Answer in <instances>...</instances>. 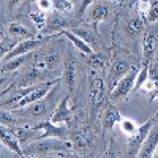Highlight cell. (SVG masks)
I'll list each match as a JSON object with an SVG mask.
<instances>
[{
  "instance_id": "cell-15",
  "label": "cell",
  "mask_w": 158,
  "mask_h": 158,
  "mask_svg": "<svg viewBox=\"0 0 158 158\" xmlns=\"http://www.w3.org/2000/svg\"><path fill=\"white\" fill-rule=\"evenodd\" d=\"M104 100V82L101 77H94L90 81V101L92 106L98 108Z\"/></svg>"
},
{
  "instance_id": "cell-35",
  "label": "cell",
  "mask_w": 158,
  "mask_h": 158,
  "mask_svg": "<svg viewBox=\"0 0 158 158\" xmlns=\"http://www.w3.org/2000/svg\"><path fill=\"white\" fill-rule=\"evenodd\" d=\"M22 0H6V5H8V10L10 11H15L16 8H19Z\"/></svg>"
},
{
  "instance_id": "cell-5",
  "label": "cell",
  "mask_w": 158,
  "mask_h": 158,
  "mask_svg": "<svg viewBox=\"0 0 158 158\" xmlns=\"http://www.w3.org/2000/svg\"><path fill=\"white\" fill-rule=\"evenodd\" d=\"M138 71L139 70L136 67H131V70L128 73H125L120 79H118L115 87L112 89V98H123L135 89V81H136Z\"/></svg>"
},
{
  "instance_id": "cell-33",
  "label": "cell",
  "mask_w": 158,
  "mask_h": 158,
  "mask_svg": "<svg viewBox=\"0 0 158 158\" xmlns=\"http://www.w3.org/2000/svg\"><path fill=\"white\" fill-rule=\"evenodd\" d=\"M35 3L38 6V10L49 13L52 10V0H35Z\"/></svg>"
},
{
  "instance_id": "cell-37",
  "label": "cell",
  "mask_w": 158,
  "mask_h": 158,
  "mask_svg": "<svg viewBox=\"0 0 158 158\" xmlns=\"http://www.w3.org/2000/svg\"><path fill=\"white\" fill-rule=\"evenodd\" d=\"M3 82H5V77H0V85H2Z\"/></svg>"
},
{
  "instance_id": "cell-2",
  "label": "cell",
  "mask_w": 158,
  "mask_h": 158,
  "mask_svg": "<svg viewBox=\"0 0 158 158\" xmlns=\"http://www.w3.org/2000/svg\"><path fill=\"white\" fill-rule=\"evenodd\" d=\"M56 84H57V81H49V82L40 84V85H36V87H30L27 94H25L13 108H15V109H21V108L29 106V104H32V103H35V101H38V100H43V98L49 94V92L52 90V87H54Z\"/></svg>"
},
{
  "instance_id": "cell-4",
  "label": "cell",
  "mask_w": 158,
  "mask_h": 158,
  "mask_svg": "<svg viewBox=\"0 0 158 158\" xmlns=\"http://www.w3.org/2000/svg\"><path fill=\"white\" fill-rule=\"evenodd\" d=\"M49 40V36H44V38H27V40H22L21 43H18L15 48H13L8 54L3 57V62L10 60V59H15V57H19V56H25L29 52H33L35 49L41 48L46 41Z\"/></svg>"
},
{
  "instance_id": "cell-10",
  "label": "cell",
  "mask_w": 158,
  "mask_h": 158,
  "mask_svg": "<svg viewBox=\"0 0 158 158\" xmlns=\"http://www.w3.org/2000/svg\"><path fill=\"white\" fill-rule=\"evenodd\" d=\"M156 146H158V123L150 128L147 138L144 139L142 146H141V149L138 152V156L139 158H152L153 153H155Z\"/></svg>"
},
{
  "instance_id": "cell-22",
  "label": "cell",
  "mask_w": 158,
  "mask_h": 158,
  "mask_svg": "<svg viewBox=\"0 0 158 158\" xmlns=\"http://www.w3.org/2000/svg\"><path fill=\"white\" fill-rule=\"evenodd\" d=\"M142 30H144V21L138 16L130 18L125 22V33L130 35V36H138Z\"/></svg>"
},
{
  "instance_id": "cell-20",
  "label": "cell",
  "mask_w": 158,
  "mask_h": 158,
  "mask_svg": "<svg viewBox=\"0 0 158 158\" xmlns=\"http://www.w3.org/2000/svg\"><path fill=\"white\" fill-rule=\"evenodd\" d=\"M62 35H63V36H67V38L70 40V41L74 44V48H76V49H79V51L82 52V54L90 56L92 52H94V49L90 48V44H87V43L84 41V40H81L76 33H73L71 30H67V29H65V30H62Z\"/></svg>"
},
{
  "instance_id": "cell-7",
  "label": "cell",
  "mask_w": 158,
  "mask_h": 158,
  "mask_svg": "<svg viewBox=\"0 0 158 158\" xmlns=\"http://www.w3.org/2000/svg\"><path fill=\"white\" fill-rule=\"evenodd\" d=\"M11 131L15 133V136L18 138L21 147L27 146L32 141H36L41 138V130H38L36 127H21V125H15L11 128Z\"/></svg>"
},
{
  "instance_id": "cell-16",
  "label": "cell",
  "mask_w": 158,
  "mask_h": 158,
  "mask_svg": "<svg viewBox=\"0 0 158 158\" xmlns=\"http://www.w3.org/2000/svg\"><path fill=\"white\" fill-rule=\"evenodd\" d=\"M109 16V5L104 2H98L94 6L90 5V13H89V22H92L97 27V24L108 19Z\"/></svg>"
},
{
  "instance_id": "cell-14",
  "label": "cell",
  "mask_w": 158,
  "mask_h": 158,
  "mask_svg": "<svg viewBox=\"0 0 158 158\" xmlns=\"http://www.w3.org/2000/svg\"><path fill=\"white\" fill-rule=\"evenodd\" d=\"M76 73H77V67H76V60L73 57H68L65 60V67H63V82L67 84L68 90L73 92L76 87Z\"/></svg>"
},
{
  "instance_id": "cell-24",
  "label": "cell",
  "mask_w": 158,
  "mask_h": 158,
  "mask_svg": "<svg viewBox=\"0 0 158 158\" xmlns=\"http://www.w3.org/2000/svg\"><path fill=\"white\" fill-rule=\"evenodd\" d=\"M109 51H103V52H92L90 54V63L97 68H104V65L109 62Z\"/></svg>"
},
{
  "instance_id": "cell-25",
  "label": "cell",
  "mask_w": 158,
  "mask_h": 158,
  "mask_svg": "<svg viewBox=\"0 0 158 158\" xmlns=\"http://www.w3.org/2000/svg\"><path fill=\"white\" fill-rule=\"evenodd\" d=\"M48 15H49V13H46V11L36 10V11H30V13H29V18H30L32 22L36 25V29L43 30L44 25H46V21H48Z\"/></svg>"
},
{
  "instance_id": "cell-38",
  "label": "cell",
  "mask_w": 158,
  "mask_h": 158,
  "mask_svg": "<svg viewBox=\"0 0 158 158\" xmlns=\"http://www.w3.org/2000/svg\"><path fill=\"white\" fill-rule=\"evenodd\" d=\"M114 2H118V3H122V2H125V0H114Z\"/></svg>"
},
{
  "instance_id": "cell-18",
  "label": "cell",
  "mask_w": 158,
  "mask_h": 158,
  "mask_svg": "<svg viewBox=\"0 0 158 158\" xmlns=\"http://www.w3.org/2000/svg\"><path fill=\"white\" fill-rule=\"evenodd\" d=\"M120 120H122L120 111H118L117 108H114V106H108L106 112H104V118H103V131L104 133L109 131L115 123H120Z\"/></svg>"
},
{
  "instance_id": "cell-34",
  "label": "cell",
  "mask_w": 158,
  "mask_h": 158,
  "mask_svg": "<svg viewBox=\"0 0 158 158\" xmlns=\"http://www.w3.org/2000/svg\"><path fill=\"white\" fill-rule=\"evenodd\" d=\"M95 0H81V8H79V15H84V11L94 3Z\"/></svg>"
},
{
  "instance_id": "cell-36",
  "label": "cell",
  "mask_w": 158,
  "mask_h": 158,
  "mask_svg": "<svg viewBox=\"0 0 158 158\" xmlns=\"http://www.w3.org/2000/svg\"><path fill=\"white\" fill-rule=\"evenodd\" d=\"M153 156H155V158H158V146H156V149H155V153H153Z\"/></svg>"
},
{
  "instance_id": "cell-23",
  "label": "cell",
  "mask_w": 158,
  "mask_h": 158,
  "mask_svg": "<svg viewBox=\"0 0 158 158\" xmlns=\"http://www.w3.org/2000/svg\"><path fill=\"white\" fill-rule=\"evenodd\" d=\"M48 111V103H46V97L43 100H38L29 106H25V112L30 115H44Z\"/></svg>"
},
{
  "instance_id": "cell-26",
  "label": "cell",
  "mask_w": 158,
  "mask_h": 158,
  "mask_svg": "<svg viewBox=\"0 0 158 158\" xmlns=\"http://www.w3.org/2000/svg\"><path fill=\"white\" fill-rule=\"evenodd\" d=\"M149 70H150V62H142V68L138 71L136 81H135V89L142 87V84L146 82V79L149 77Z\"/></svg>"
},
{
  "instance_id": "cell-27",
  "label": "cell",
  "mask_w": 158,
  "mask_h": 158,
  "mask_svg": "<svg viewBox=\"0 0 158 158\" xmlns=\"http://www.w3.org/2000/svg\"><path fill=\"white\" fill-rule=\"evenodd\" d=\"M25 60V56H19V57H15V59H10L6 62H3V67H2V71L5 73H10V71H15L16 68H19L21 65L24 63Z\"/></svg>"
},
{
  "instance_id": "cell-21",
  "label": "cell",
  "mask_w": 158,
  "mask_h": 158,
  "mask_svg": "<svg viewBox=\"0 0 158 158\" xmlns=\"http://www.w3.org/2000/svg\"><path fill=\"white\" fill-rule=\"evenodd\" d=\"M92 142H94V135L90 136L87 131H79L73 138V147L76 150H85Z\"/></svg>"
},
{
  "instance_id": "cell-29",
  "label": "cell",
  "mask_w": 158,
  "mask_h": 158,
  "mask_svg": "<svg viewBox=\"0 0 158 158\" xmlns=\"http://www.w3.org/2000/svg\"><path fill=\"white\" fill-rule=\"evenodd\" d=\"M52 8L67 15V13L73 11V2L71 0H52Z\"/></svg>"
},
{
  "instance_id": "cell-32",
  "label": "cell",
  "mask_w": 158,
  "mask_h": 158,
  "mask_svg": "<svg viewBox=\"0 0 158 158\" xmlns=\"http://www.w3.org/2000/svg\"><path fill=\"white\" fill-rule=\"evenodd\" d=\"M16 44L13 41H6V40H3V41H0V62L3 60V57L8 54V52L15 48Z\"/></svg>"
},
{
  "instance_id": "cell-31",
  "label": "cell",
  "mask_w": 158,
  "mask_h": 158,
  "mask_svg": "<svg viewBox=\"0 0 158 158\" xmlns=\"http://www.w3.org/2000/svg\"><path fill=\"white\" fill-rule=\"evenodd\" d=\"M120 127H122V131H123V133H127V135H131L138 128V125L133 120H130V118H123V117H122V120H120Z\"/></svg>"
},
{
  "instance_id": "cell-12",
  "label": "cell",
  "mask_w": 158,
  "mask_h": 158,
  "mask_svg": "<svg viewBox=\"0 0 158 158\" xmlns=\"http://www.w3.org/2000/svg\"><path fill=\"white\" fill-rule=\"evenodd\" d=\"M67 25H68V21L67 18L63 16V13L60 11H54V13H49L48 15V21H46V25H44V29L46 32L52 33V32H62L67 29Z\"/></svg>"
},
{
  "instance_id": "cell-13",
  "label": "cell",
  "mask_w": 158,
  "mask_h": 158,
  "mask_svg": "<svg viewBox=\"0 0 158 158\" xmlns=\"http://www.w3.org/2000/svg\"><path fill=\"white\" fill-rule=\"evenodd\" d=\"M73 115V109L70 106V98L65 97L60 100V103L57 104V108L54 111V114H52L51 117V122L54 123H63V122H68L70 118Z\"/></svg>"
},
{
  "instance_id": "cell-19",
  "label": "cell",
  "mask_w": 158,
  "mask_h": 158,
  "mask_svg": "<svg viewBox=\"0 0 158 158\" xmlns=\"http://www.w3.org/2000/svg\"><path fill=\"white\" fill-rule=\"evenodd\" d=\"M71 32L76 33L81 40H84L87 44H92V46L97 44V36H98V33H97V30H92L89 25H79V27L71 29Z\"/></svg>"
},
{
  "instance_id": "cell-3",
  "label": "cell",
  "mask_w": 158,
  "mask_h": 158,
  "mask_svg": "<svg viewBox=\"0 0 158 158\" xmlns=\"http://www.w3.org/2000/svg\"><path fill=\"white\" fill-rule=\"evenodd\" d=\"M155 122H156V117L147 120L144 125L138 127L131 135H128V155L130 156H138V152H139V149L142 146V142H144V139L147 138L149 131H150V128L153 127Z\"/></svg>"
},
{
  "instance_id": "cell-9",
  "label": "cell",
  "mask_w": 158,
  "mask_h": 158,
  "mask_svg": "<svg viewBox=\"0 0 158 158\" xmlns=\"http://www.w3.org/2000/svg\"><path fill=\"white\" fill-rule=\"evenodd\" d=\"M0 142H2L8 150H11L13 153H16L19 156H24V152H22V147H21L18 138L11 131V128H8L3 123H0Z\"/></svg>"
},
{
  "instance_id": "cell-28",
  "label": "cell",
  "mask_w": 158,
  "mask_h": 158,
  "mask_svg": "<svg viewBox=\"0 0 158 158\" xmlns=\"http://www.w3.org/2000/svg\"><path fill=\"white\" fill-rule=\"evenodd\" d=\"M144 18H146L147 22L158 21V0H149V8H147V13Z\"/></svg>"
},
{
  "instance_id": "cell-8",
  "label": "cell",
  "mask_w": 158,
  "mask_h": 158,
  "mask_svg": "<svg viewBox=\"0 0 158 158\" xmlns=\"http://www.w3.org/2000/svg\"><path fill=\"white\" fill-rule=\"evenodd\" d=\"M131 67H133V65H131L130 62H127V60H123V59H117V60H114L111 63L109 76H108V85H109L111 90L115 87L118 79H120L125 73H128L131 70Z\"/></svg>"
},
{
  "instance_id": "cell-1",
  "label": "cell",
  "mask_w": 158,
  "mask_h": 158,
  "mask_svg": "<svg viewBox=\"0 0 158 158\" xmlns=\"http://www.w3.org/2000/svg\"><path fill=\"white\" fill-rule=\"evenodd\" d=\"M73 149V144L60 138H41L22 147L24 156H65V150Z\"/></svg>"
},
{
  "instance_id": "cell-17",
  "label": "cell",
  "mask_w": 158,
  "mask_h": 158,
  "mask_svg": "<svg viewBox=\"0 0 158 158\" xmlns=\"http://www.w3.org/2000/svg\"><path fill=\"white\" fill-rule=\"evenodd\" d=\"M6 33H8L11 38H24V40H27V38H36L35 32L29 30V29L25 27L24 24H21L19 21L10 22L8 27H6Z\"/></svg>"
},
{
  "instance_id": "cell-6",
  "label": "cell",
  "mask_w": 158,
  "mask_h": 158,
  "mask_svg": "<svg viewBox=\"0 0 158 158\" xmlns=\"http://www.w3.org/2000/svg\"><path fill=\"white\" fill-rule=\"evenodd\" d=\"M158 40V30L149 27L142 33V62H152L155 56V46Z\"/></svg>"
},
{
  "instance_id": "cell-30",
  "label": "cell",
  "mask_w": 158,
  "mask_h": 158,
  "mask_svg": "<svg viewBox=\"0 0 158 158\" xmlns=\"http://www.w3.org/2000/svg\"><path fill=\"white\" fill-rule=\"evenodd\" d=\"M0 123H3L6 127H15V125H18V118H16V115H13L10 111L0 109Z\"/></svg>"
},
{
  "instance_id": "cell-11",
  "label": "cell",
  "mask_w": 158,
  "mask_h": 158,
  "mask_svg": "<svg viewBox=\"0 0 158 158\" xmlns=\"http://www.w3.org/2000/svg\"><path fill=\"white\" fill-rule=\"evenodd\" d=\"M38 130H41V138H60V139H67L68 131L65 127H60L54 122H41V123H36L33 125ZM40 138V139H41Z\"/></svg>"
}]
</instances>
